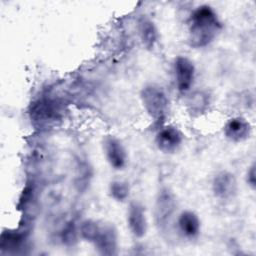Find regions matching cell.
Here are the masks:
<instances>
[{
  "label": "cell",
  "instance_id": "cell-1",
  "mask_svg": "<svg viewBox=\"0 0 256 256\" xmlns=\"http://www.w3.org/2000/svg\"><path fill=\"white\" fill-rule=\"evenodd\" d=\"M222 29L216 11L209 5L196 7L188 20V42L193 48L206 47L212 43Z\"/></svg>",
  "mask_w": 256,
  "mask_h": 256
},
{
  "label": "cell",
  "instance_id": "cell-2",
  "mask_svg": "<svg viewBox=\"0 0 256 256\" xmlns=\"http://www.w3.org/2000/svg\"><path fill=\"white\" fill-rule=\"evenodd\" d=\"M140 99L147 114L154 121H162L169 111V98L166 91L157 84H147L140 92Z\"/></svg>",
  "mask_w": 256,
  "mask_h": 256
},
{
  "label": "cell",
  "instance_id": "cell-3",
  "mask_svg": "<svg viewBox=\"0 0 256 256\" xmlns=\"http://www.w3.org/2000/svg\"><path fill=\"white\" fill-rule=\"evenodd\" d=\"M177 208V201L175 195L168 188H163L159 191L155 206H154V217L156 224L165 228L173 218Z\"/></svg>",
  "mask_w": 256,
  "mask_h": 256
},
{
  "label": "cell",
  "instance_id": "cell-4",
  "mask_svg": "<svg viewBox=\"0 0 256 256\" xmlns=\"http://www.w3.org/2000/svg\"><path fill=\"white\" fill-rule=\"evenodd\" d=\"M92 244L101 255L117 254L118 233L116 228L110 223H100Z\"/></svg>",
  "mask_w": 256,
  "mask_h": 256
},
{
  "label": "cell",
  "instance_id": "cell-5",
  "mask_svg": "<svg viewBox=\"0 0 256 256\" xmlns=\"http://www.w3.org/2000/svg\"><path fill=\"white\" fill-rule=\"evenodd\" d=\"M103 150L109 165L115 170H122L127 165L128 154L125 146L115 136H106L103 139Z\"/></svg>",
  "mask_w": 256,
  "mask_h": 256
},
{
  "label": "cell",
  "instance_id": "cell-6",
  "mask_svg": "<svg viewBox=\"0 0 256 256\" xmlns=\"http://www.w3.org/2000/svg\"><path fill=\"white\" fill-rule=\"evenodd\" d=\"M174 72L178 91L182 94L188 92L195 79L193 62L185 56H178L174 62Z\"/></svg>",
  "mask_w": 256,
  "mask_h": 256
},
{
  "label": "cell",
  "instance_id": "cell-7",
  "mask_svg": "<svg viewBox=\"0 0 256 256\" xmlns=\"http://www.w3.org/2000/svg\"><path fill=\"white\" fill-rule=\"evenodd\" d=\"M238 190L237 180L233 173L223 170L218 172L212 180V192L220 200L232 199Z\"/></svg>",
  "mask_w": 256,
  "mask_h": 256
},
{
  "label": "cell",
  "instance_id": "cell-8",
  "mask_svg": "<svg viewBox=\"0 0 256 256\" xmlns=\"http://www.w3.org/2000/svg\"><path fill=\"white\" fill-rule=\"evenodd\" d=\"M127 225L130 232L136 238H142L146 235L148 221L145 207L138 201H131L127 209Z\"/></svg>",
  "mask_w": 256,
  "mask_h": 256
},
{
  "label": "cell",
  "instance_id": "cell-9",
  "mask_svg": "<svg viewBox=\"0 0 256 256\" xmlns=\"http://www.w3.org/2000/svg\"><path fill=\"white\" fill-rule=\"evenodd\" d=\"M183 143V134L181 131L171 125L162 127L156 134L155 144L159 151L171 154L176 152Z\"/></svg>",
  "mask_w": 256,
  "mask_h": 256
},
{
  "label": "cell",
  "instance_id": "cell-10",
  "mask_svg": "<svg viewBox=\"0 0 256 256\" xmlns=\"http://www.w3.org/2000/svg\"><path fill=\"white\" fill-rule=\"evenodd\" d=\"M251 131L252 128L249 121L240 116L230 118L224 125L225 137L235 143L247 140L251 135Z\"/></svg>",
  "mask_w": 256,
  "mask_h": 256
},
{
  "label": "cell",
  "instance_id": "cell-11",
  "mask_svg": "<svg viewBox=\"0 0 256 256\" xmlns=\"http://www.w3.org/2000/svg\"><path fill=\"white\" fill-rule=\"evenodd\" d=\"M179 232L187 239H196L201 231V221L198 215L191 210L182 211L177 217Z\"/></svg>",
  "mask_w": 256,
  "mask_h": 256
},
{
  "label": "cell",
  "instance_id": "cell-12",
  "mask_svg": "<svg viewBox=\"0 0 256 256\" xmlns=\"http://www.w3.org/2000/svg\"><path fill=\"white\" fill-rule=\"evenodd\" d=\"M140 39L147 49H153L158 40V31L154 22L146 16L140 18L138 22Z\"/></svg>",
  "mask_w": 256,
  "mask_h": 256
},
{
  "label": "cell",
  "instance_id": "cell-13",
  "mask_svg": "<svg viewBox=\"0 0 256 256\" xmlns=\"http://www.w3.org/2000/svg\"><path fill=\"white\" fill-rule=\"evenodd\" d=\"M210 98L207 92L203 90H197L193 92L187 101V106L189 113H191L194 116L201 115L204 113L209 106Z\"/></svg>",
  "mask_w": 256,
  "mask_h": 256
},
{
  "label": "cell",
  "instance_id": "cell-14",
  "mask_svg": "<svg viewBox=\"0 0 256 256\" xmlns=\"http://www.w3.org/2000/svg\"><path fill=\"white\" fill-rule=\"evenodd\" d=\"M109 195L118 202L125 201L130 194L129 183L124 180H114L109 184Z\"/></svg>",
  "mask_w": 256,
  "mask_h": 256
},
{
  "label": "cell",
  "instance_id": "cell-15",
  "mask_svg": "<svg viewBox=\"0 0 256 256\" xmlns=\"http://www.w3.org/2000/svg\"><path fill=\"white\" fill-rule=\"evenodd\" d=\"M78 232H79V228L77 230L74 223L67 224L62 232L63 243H65L67 245H73L77 241Z\"/></svg>",
  "mask_w": 256,
  "mask_h": 256
},
{
  "label": "cell",
  "instance_id": "cell-16",
  "mask_svg": "<svg viewBox=\"0 0 256 256\" xmlns=\"http://www.w3.org/2000/svg\"><path fill=\"white\" fill-rule=\"evenodd\" d=\"M256 172H255V164L253 163L249 169L247 170V173H246V183L248 184V186H250L251 189H255L256 187Z\"/></svg>",
  "mask_w": 256,
  "mask_h": 256
}]
</instances>
